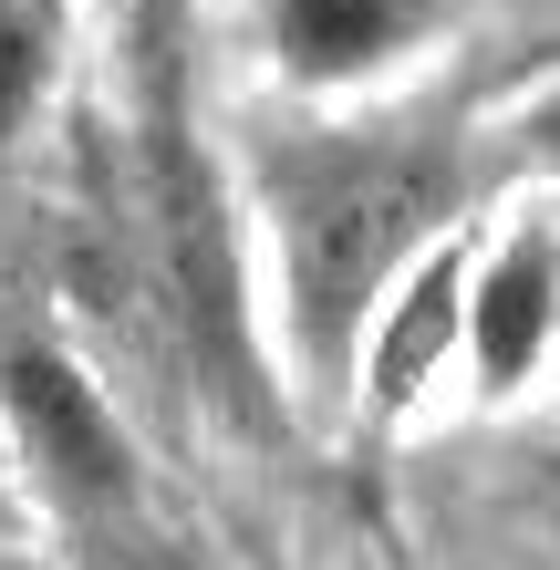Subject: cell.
I'll return each mask as SVG.
<instances>
[{
  "mask_svg": "<svg viewBox=\"0 0 560 570\" xmlns=\"http://www.w3.org/2000/svg\"><path fill=\"white\" fill-rule=\"evenodd\" d=\"M456 187V166L436 146H333L281 187V259H291V312L302 343L333 363L353 343V322L374 312V291L394 281L425 228H436Z\"/></svg>",
  "mask_w": 560,
  "mask_h": 570,
  "instance_id": "cell-1",
  "label": "cell"
},
{
  "mask_svg": "<svg viewBox=\"0 0 560 570\" xmlns=\"http://www.w3.org/2000/svg\"><path fill=\"white\" fill-rule=\"evenodd\" d=\"M146 249H156V291H167V322L197 363V384L218 394L228 415L271 425V384H259V343H249V281H239V239H228L218 177L197 166V146L177 125H156L146 156Z\"/></svg>",
  "mask_w": 560,
  "mask_h": 570,
  "instance_id": "cell-2",
  "label": "cell"
},
{
  "mask_svg": "<svg viewBox=\"0 0 560 570\" xmlns=\"http://www.w3.org/2000/svg\"><path fill=\"white\" fill-rule=\"evenodd\" d=\"M0 394H11V415H21L31 466H42L62 498H83V509H115V498L136 488V446H125V425L105 415V394H94L62 353L11 343V353H0Z\"/></svg>",
  "mask_w": 560,
  "mask_h": 570,
  "instance_id": "cell-3",
  "label": "cell"
},
{
  "mask_svg": "<svg viewBox=\"0 0 560 570\" xmlns=\"http://www.w3.org/2000/svg\"><path fill=\"white\" fill-rule=\"evenodd\" d=\"M550 322H560V239L550 228H519V239L488 259V281L468 301V343H478V374L488 384H530V363L550 353Z\"/></svg>",
  "mask_w": 560,
  "mask_h": 570,
  "instance_id": "cell-4",
  "label": "cell"
},
{
  "mask_svg": "<svg viewBox=\"0 0 560 570\" xmlns=\"http://www.w3.org/2000/svg\"><path fill=\"white\" fill-rule=\"evenodd\" d=\"M425 21H436V0H281L271 42L302 83H353L374 62H394Z\"/></svg>",
  "mask_w": 560,
  "mask_h": 570,
  "instance_id": "cell-5",
  "label": "cell"
},
{
  "mask_svg": "<svg viewBox=\"0 0 560 570\" xmlns=\"http://www.w3.org/2000/svg\"><path fill=\"white\" fill-rule=\"evenodd\" d=\"M446 322H456V259H425L415 291L384 312V343H374V394H384V405H405V394L425 384V363H436Z\"/></svg>",
  "mask_w": 560,
  "mask_h": 570,
  "instance_id": "cell-6",
  "label": "cell"
},
{
  "mask_svg": "<svg viewBox=\"0 0 560 570\" xmlns=\"http://www.w3.org/2000/svg\"><path fill=\"white\" fill-rule=\"evenodd\" d=\"M42 105V31L21 0H0V146L21 136V115Z\"/></svg>",
  "mask_w": 560,
  "mask_h": 570,
  "instance_id": "cell-7",
  "label": "cell"
}]
</instances>
